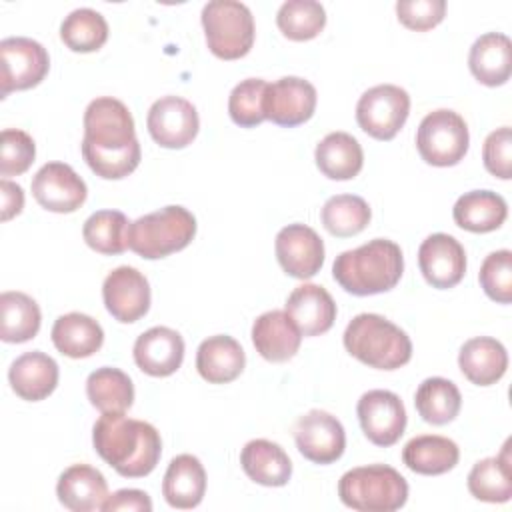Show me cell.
I'll list each match as a JSON object with an SVG mask.
<instances>
[{"label":"cell","instance_id":"6da1fadb","mask_svg":"<svg viewBox=\"0 0 512 512\" xmlns=\"http://www.w3.org/2000/svg\"><path fill=\"white\" fill-rule=\"evenodd\" d=\"M82 156L104 180L126 178L138 168L140 144L134 118L124 102L102 96L86 106Z\"/></svg>","mask_w":512,"mask_h":512},{"label":"cell","instance_id":"7a4b0ae2","mask_svg":"<svg viewBox=\"0 0 512 512\" xmlns=\"http://www.w3.org/2000/svg\"><path fill=\"white\" fill-rule=\"evenodd\" d=\"M92 444L98 456L124 478L148 476L162 454L158 430L124 412H102L92 428Z\"/></svg>","mask_w":512,"mask_h":512},{"label":"cell","instance_id":"3957f363","mask_svg":"<svg viewBox=\"0 0 512 512\" xmlns=\"http://www.w3.org/2000/svg\"><path fill=\"white\" fill-rule=\"evenodd\" d=\"M404 272V256L396 242L374 238L354 250H344L332 266L334 280L354 296L392 290Z\"/></svg>","mask_w":512,"mask_h":512},{"label":"cell","instance_id":"277c9868","mask_svg":"<svg viewBox=\"0 0 512 512\" xmlns=\"http://www.w3.org/2000/svg\"><path fill=\"white\" fill-rule=\"evenodd\" d=\"M344 348L362 364L378 370H396L412 358L408 334L388 318L372 312L358 314L348 322Z\"/></svg>","mask_w":512,"mask_h":512},{"label":"cell","instance_id":"5b68a950","mask_svg":"<svg viewBox=\"0 0 512 512\" xmlns=\"http://www.w3.org/2000/svg\"><path fill=\"white\" fill-rule=\"evenodd\" d=\"M338 496L358 512H394L408 500V482L392 466L368 464L342 474Z\"/></svg>","mask_w":512,"mask_h":512},{"label":"cell","instance_id":"8992f818","mask_svg":"<svg viewBox=\"0 0 512 512\" xmlns=\"http://www.w3.org/2000/svg\"><path fill=\"white\" fill-rule=\"evenodd\" d=\"M196 236V218L184 206H164L128 226V248L146 260L184 250Z\"/></svg>","mask_w":512,"mask_h":512},{"label":"cell","instance_id":"52a82bcc","mask_svg":"<svg viewBox=\"0 0 512 512\" xmlns=\"http://www.w3.org/2000/svg\"><path fill=\"white\" fill-rule=\"evenodd\" d=\"M202 28L210 52L222 60H238L254 44L252 12L236 0H212L204 4Z\"/></svg>","mask_w":512,"mask_h":512},{"label":"cell","instance_id":"ba28073f","mask_svg":"<svg viewBox=\"0 0 512 512\" xmlns=\"http://www.w3.org/2000/svg\"><path fill=\"white\" fill-rule=\"evenodd\" d=\"M470 144V134L464 118L448 108L426 114L416 132V148L426 164L454 166L458 164Z\"/></svg>","mask_w":512,"mask_h":512},{"label":"cell","instance_id":"9c48e42d","mask_svg":"<svg viewBox=\"0 0 512 512\" xmlns=\"http://www.w3.org/2000/svg\"><path fill=\"white\" fill-rule=\"evenodd\" d=\"M410 114V96L396 84L368 88L356 104L358 126L376 140H392Z\"/></svg>","mask_w":512,"mask_h":512},{"label":"cell","instance_id":"30bf717a","mask_svg":"<svg viewBox=\"0 0 512 512\" xmlns=\"http://www.w3.org/2000/svg\"><path fill=\"white\" fill-rule=\"evenodd\" d=\"M48 68L50 58L40 42L24 36L4 38L0 42V98L38 86Z\"/></svg>","mask_w":512,"mask_h":512},{"label":"cell","instance_id":"8fae6325","mask_svg":"<svg viewBox=\"0 0 512 512\" xmlns=\"http://www.w3.org/2000/svg\"><path fill=\"white\" fill-rule=\"evenodd\" d=\"M356 414L364 436L382 448L400 440L406 430V408L390 390H368L360 396Z\"/></svg>","mask_w":512,"mask_h":512},{"label":"cell","instance_id":"7c38bea8","mask_svg":"<svg viewBox=\"0 0 512 512\" xmlns=\"http://www.w3.org/2000/svg\"><path fill=\"white\" fill-rule=\"evenodd\" d=\"M146 126L156 144L178 150L192 144L198 134L200 120L194 104L186 98L162 96L150 106Z\"/></svg>","mask_w":512,"mask_h":512},{"label":"cell","instance_id":"4fadbf2b","mask_svg":"<svg viewBox=\"0 0 512 512\" xmlns=\"http://www.w3.org/2000/svg\"><path fill=\"white\" fill-rule=\"evenodd\" d=\"M294 440L298 452L314 464H332L346 448L342 422L324 410H310L300 416L294 426Z\"/></svg>","mask_w":512,"mask_h":512},{"label":"cell","instance_id":"5bb4252c","mask_svg":"<svg viewBox=\"0 0 512 512\" xmlns=\"http://www.w3.org/2000/svg\"><path fill=\"white\" fill-rule=\"evenodd\" d=\"M32 196L44 210L70 214L84 204L88 188L70 164L48 162L32 178Z\"/></svg>","mask_w":512,"mask_h":512},{"label":"cell","instance_id":"9a60e30c","mask_svg":"<svg viewBox=\"0 0 512 512\" xmlns=\"http://www.w3.org/2000/svg\"><path fill=\"white\" fill-rule=\"evenodd\" d=\"M278 264L292 278H312L324 264V242L306 224L284 226L274 240Z\"/></svg>","mask_w":512,"mask_h":512},{"label":"cell","instance_id":"2e32d148","mask_svg":"<svg viewBox=\"0 0 512 512\" xmlns=\"http://www.w3.org/2000/svg\"><path fill=\"white\" fill-rule=\"evenodd\" d=\"M316 88L298 76H284L266 88L264 114L278 126L294 128L312 118L316 110Z\"/></svg>","mask_w":512,"mask_h":512},{"label":"cell","instance_id":"e0dca14e","mask_svg":"<svg viewBox=\"0 0 512 512\" xmlns=\"http://www.w3.org/2000/svg\"><path fill=\"white\" fill-rule=\"evenodd\" d=\"M102 298L114 320L130 324L148 312L150 284L146 276L136 268L118 266L104 278Z\"/></svg>","mask_w":512,"mask_h":512},{"label":"cell","instance_id":"ac0fdd59","mask_svg":"<svg viewBox=\"0 0 512 512\" xmlns=\"http://www.w3.org/2000/svg\"><path fill=\"white\" fill-rule=\"evenodd\" d=\"M418 266L432 288H454L466 274V252L454 236L436 232L420 244Z\"/></svg>","mask_w":512,"mask_h":512},{"label":"cell","instance_id":"d6986e66","mask_svg":"<svg viewBox=\"0 0 512 512\" xmlns=\"http://www.w3.org/2000/svg\"><path fill=\"white\" fill-rule=\"evenodd\" d=\"M182 360L184 340L168 326H154L134 342V362L148 376H170L182 366Z\"/></svg>","mask_w":512,"mask_h":512},{"label":"cell","instance_id":"ffe728a7","mask_svg":"<svg viewBox=\"0 0 512 512\" xmlns=\"http://www.w3.org/2000/svg\"><path fill=\"white\" fill-rule=\"evenodd\" d=\"M302 334L286 310L260 314L252 324V344L268 362H286L296 356Z\"/></svg>","mask_w":512,"mask_h":512},{"label":"cell","instance_id":"44dd1931","mask_svg":"<svg viewBox=\"0 0 512 512\" xmlns=\"http://www.w3.org/2000/svg\"><path fill=\"white\" fill-rule=\"evenodd\" d=\"M286 312L302 336H320L328 332L336 320V302L326 288L300 284L290 292Z\"/></svg>","mask_w":512,"mask_h":512},{"label":"cell","instance_id":"7402d4cb","mask_svg":"<svg viewBox=\"0 0 512 512\" xmlns=\"http://www.w3.org/2000/svg\"><path fill=\"white\" fill-rule=\"evenodd\" d=\"M56 496L72 512H94L102 510L108 498V484L100 470L88 464H72L58 478Z\"/></svg>","mask_w":512,"mask_h":512},{"label":"cell","instance_id":"603a6c76","mask_svg":"<svg viewBox=\"0 0 512 512\" xmlns=\"http://www.w3.org/2000/svg\"><path fill=\"white\" fill-rule=\"evenodd\" d=\"M8 380L16 396L28 402L48 398L58 386V364L52 356L32 350L18 356L8 370Z\"/></svg>","mask_w":512,"mask_h":512},{"label":"cell","instance_id":"cb8c5ba5","mask_svg":"<svg viewBox=\"0 0 512 512\" xmlns=\"http://www.w3.org/2000/svg\"><path fill=\"white\" fill-rule=\"evenodd\" d=\"M468 68L484 86H502L512 74V42L506 34L486 32L470 48Z\"/></svg>","mask_w":512,"mask_h":512},{"label":"cell","instance_id":"d4e9b609","mask_svg":"<svg viewBox=\"0 0 512 512\" xmlns=\"http://www.w3.org/2000/svg\"><path fill=\"white\" fill-rule=\"evenodd\" d=\"M246 364V354L238 340L216 334L200 342L196 350V370L210 384H228L236 380Z\"/></svg>","mask_w":512,"mask_h":512},{"label":"cell","instance_id":"484cf974","mask_svg":"<svg viewBox=\"0 0 512 512\" xmlns=\"http://www.w3.org/2000/svg\"><path fill=\"white\" fill-rule=\"evenodd\" d=\"M206 492V472L202 462L192 454H178L170 460L164 480L162 496L178 510L196 508Z\"/></svg>","mask_w":512,"mask_h":512},{"label":"cell","instance_id":"4316f807","mask_svg":"<svg viewBox=\"0 0 512 512\" xmlns=\"http://www.w3.org/2000/svg\"><path fill=\"white\" fill-rule=\"evenodd\" d=\"M458 366L472 384L490 386L506 374L508 352L496 338L476 336L462 344Z\"/></svg>","mask_w":512,"mask_h":512},{"label":"cell","instance_id":"83f0119b","mask_svg":"<svg viewBox=\"0 0 512 512\" xmlns=\"http://www.w3.org/2000/svg\"><path fill=\"white\" fill-rule=\"evenodd\" d=\"M240 464L246 476L262 486H284L292 476V462L284 448L266 438L246 442L240 452Z\"/></svg>","mask_w":512,"mask_h":512},{"label":"cell","instance_id":"f1b7e54d","mask_svg":"<svg viewBox=\"0 0 512 512\" xmlns=\"http://www.w3.org/2000/svg\"><path fill=\"white\" fill-rule=\"evenodd\" d=\"M506 216V200L492 190H470L462 194L452 208L456 226L474 234H486L500 228Z\"/></svg>","mask_w":512,"mask_h":512},{"label":"cell","instance_id":"f546056e","mask_svg":"<svg viewBox=\"0 0 512 512\" xmlns=\"http://www.w3.org/2000/svg\"><path fill=\"white\" fill-rule=\"evenodd\" d=\"M460 460V448L454 440L438 434H422L406 442L402 462L408 470L422 476L450 472Z\"/></svg>","mask_w":512,"mask_h":512},{"label":"cell","instance_id":"4dcf8cb0","mask_svg":"<svg viewBox=\"0 0 512 512\" xmlns=\"http://www.w3.org/2000/svg\"><path fill=\"white\" fill-rule=\"evenodd\" d=\"M50 336L56 350L68 358H88L104 342L102 326L82 312H68L56 318Z\"/></svg>","mask_w":512,"mask_h":512},{"label":"cell","instance_id":"1f68e13d","mask_svg":"<svg viewBox=\"0 0 512 512\" xmlns=\"http://www.w3.org/2000/svg\"><path fill=\"white\" fill-rule=\"evenodd\" d=\"M468 490L476 500L502 504L512 498V460L510 440L502 452L492 458L478 460L468 474Z\"/></svg>","mask_w":512,"mask_h":512},{"label":"cell","instance_id":"d6a6232c","mask_svg":"<svg viewBox=\"0 0 512 512\" xmlns=\"http://www.w3.org/2000/svg\"><path fill=\"white\" fill-rule=\"evenodd\" d=\"M314 160L318 170L330 180H350L358 176L364 164V152L360 142L348 132L326 134L316 150Z\"/></svg>","mask_w":512,"mask_h":512},{"label":"cell","instance_id":"836d02e7","mask_svg":"<svg viewBox=\"0 0 512 512\" xmlns=\"http://www.w3.org/2000/svg\"><path fill=\"white\" fill-rule=\"evenodd\" d=\"M40 308L24 292L8 290L0 294V338L10 344L32 340L40 330Z\"/></svg>","mask_w":512,"mask_h":512},{"label":"cell","instance_id":"e575fe53","mask_svg":"<svg viewBox=\"0 0 512 512\" xmlns=\"http://www.w3.org/2000/svg\"><path fill=\"white\" fill-rule=\"evenodd\" d=\"M86 396L100 412H126L134 402V386L130 376L120 368L102 366L90 372Z\"/></svg>","mask_w":512,"mask_h":512},{"label":"cell","instance_id":"d590c367","mask_svg":"<svg viewBox=\"0 0 512 512\" xmlns=\"http://www.w3.org/2000/svg\"><path fill=\"white\" fill-rule=\"evenodd\" d=\"M414 406L424 422L434 426H444L458 416L462 406V396L454 382L440 376H432L418 386L414 396Z\"/></svg>","mask_w":512,"mask_h":512},{"label":"cell","instance_id":"8d00e7d4","mask_svg":"<svg viewBox=\"0 0 512 512\" xmlns=\"http://www.w3.org/2000/svg\"><path fill=\"white\" fill-rule=\"evenodd\" d=\"M322 226L338 238L360 234L372 218L370 206L364 198L354 194H336L328 198L320 212Z\"/></svg>","mask_w":512,"mask_h":512},{"label":"cell","instance_id":"74e56055","mask_svg":"<svg viewBox=\"0 0 512 512\" xmlns=\"http://www.w3.org/2000/svg\"><path fill=\"white\" fill-rule=\"evenodd\" d=\"M60 38L72 52H96L108 40V24L92 8H76L64 18Z\"/></svg>","mask_w":512,"mask_h":512},{"label":"cell","instance_id":"f35d334b","mask_svg":"<svg viewBox=\"0 0 512 512\" xmlns=\"http://www.w3.org/2000/svg\"><path fill=\"white\" fill-rule=\"evenodd\" d=\"M128 218L118 210L94 212L82 228L84 242L106 256L122 254L128 248Z\"/></svg>","mask_w":512,"mask_h":512},{"label":"cell","instance_id":"ab89813d","mask_svg":"<svg viewBox=\"0 0 512 512\" xmlns=\"http://www.w3.org/2000/svg\"><path fill=\"white\" fill-rule=\"evenodd\" d=\"M276 24L288 40H312L326 26V10L316 0H288L278 8Z\"/></svg>","mask_w":512,"mask_h":512},{"label":"cell","instance_id":"60d3db41","mask_svg":"<svg viewBox=\"0 0 512 512\" xmlns=\"http://www.w3.org/2000/svg\"><path fill=\"white\" fill-rule=\"evenodd\" d=\"M268 82L262 78H246L238 82L228 98V114L234 124L254 128L266 120L264 96Z\"/></svg>","mask_w":512,"mask_h":512},{"label":"cell","instance_id":"b9f144b4","mask_svg":"<svg viewBox=\"0 0 512 512\" xmlns=\"http://www.w3.org/2000/svg\"><path fill=\"white\" fill-rule=\"evenodd\" d=\"M478 280L490 300L498 304H510L512 302V252L510 250L490 252L480 266Z\"/></svg>","mask_w":512,"mask_h":512},{"label":"cell","instance_id":"7bdbcfd3","mask_svg":"<svg viewBox=\"0 0 512 512\" xmlns=\"http://www.w3.org/2000/svg\"><path fill=\"white\" fill-rule=\"evenodd\" d=\"M0 142V174L4 178L24 174L36 156L32 136L18 128H6L2 130Z\"/></svg>","mask_w":512,"mask_h":512},{"label":"cell","instance_id":"ee69618b","mask_svg":"<svg viewBox=\"0 0 512 512\" xmlns=\"http://www.w3.org/2000/svg\"><path fill=\"white\" fill-rule=\"evenodd\" d=\"M482 160L484 168L500 178L510 180L512 178V130L510 126L496 128L490 132L482 146Z\"/></svg>","mask_w":512,"mask_h":512},{"label":"cell","instance_id":"f6af8a7d","mask_svg":"<svg viewBox=\"0 0 512 512\" xmlns=\"http://www.w3.org/2000/svg\"><path fill=\"white\" fill-rule=\"evenodd\" d=\"M398 20L416 32H426L438 26L446 14L444 0H400L396 2Z\"/></svg>","mask_w":512,"mask_h":512},{"label":"cell","instance_id":"bcb514c9","mask_svg":"<svg viewBox=\"0 0 512 512\" xmlns=\"http://www.w3.org/2000/svg\"><path fill=\"white\" fill-rule=\"evenodd\" d=\"M104 512H116V510H128V512H150L152 500L146 492L136 488H122L114 494H108V498L102 504Z\"/></svg>","mask_w":512,"mask_h":512},{"label":"cell","instance_id":"7dc6e473","mask_svg":"<svg viewBox=\"0 0 512 512\" xmlns=\"http://www.w3.org/2000/svg\"><path fill=\"white\" fill-rule=\"evenodd\" d=\"M0 198H2V222L18 216L24 208V192L16 182L8 178L0 180Z\"/></svg>","mask_w":512,"mask_h":512}]
</instances>
